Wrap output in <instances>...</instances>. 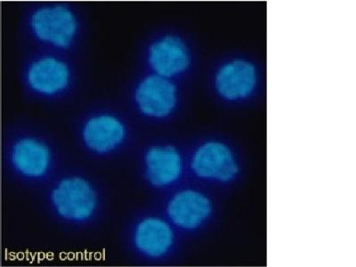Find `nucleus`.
Returning <instances> with one entry per match:
<instances>
[{
    "instance_id": "obj_1",
    "label": "nucleus",
    "mask_w": 356,
    "mask_h": 267,
    "mask_svg": "<svg viewBox=\"0 0 356 267\" xmlns=\"http://www.w3.org/2000/svg\"><path fill=\"white\" fill-rule=\"evenodd\" d=\"M36 193L44 217L67 233H93L110 218L109 184L92 168L72 160Z\"/></svg>"
},
{
    "instance_id": "obj_2",
    "label": "nucleus",
    "mask_w": 356,
    "mask_h": 267,
    "mask_svg": "<svg viewBox=\"0 0 356 267\" xmlns=\"http://www.w3.org/2000/svg\"><path fill=\"white\" fill-rule=\"evenodd\" d=\"M68 132L79 155L103 165L129 162L142 138L141 126L118 97L81 104L68 120Z\"/></svg>"
},
{
    "instance_id": "obj_3",
    "label": "nucleus",
    "mask_w": 356,
    "mask_h": 267,
    "mask_svg": "<svg viewBox=\"0 0 356 267\" xmlns=\"http://www.w3.org/2000/svg\"><path fill=\"white\" fill-rule=\"evenodd\" d=\"M2 161L13 183L38 193L72 159L58 134L33 118L19 117L6 127Z\"/></svg>"
},
{
    "instance_id": "obj_4",
    "label": "nucleus",
    "mask_w": 356,
    "mask_h": 267,
    "mask_svg": "<svg viewBox=\"0 0 356 267\" xmlns=\"http://www.w3.org/2000/svg\"><path fill=\"white\" fill-rule=\"evenodd\" d=\"M24 99L50 108L72 106L88 87L84 56L47 50H24L19 65Z\"/></svg>"
},
{
    "instance_id": "obj_5",
    "label": "nucleus",
    "mask_w": 356,
    "mask_h": 267,
    "mask_svg": "<svg viewBox=\"0 0 356 267\" xmlns=\"http://www.w3.org/2000/svg\"><path fill=\"white\" fill-rule=\"evenodd\" d=\"M19 35L24 50L83 56L89 22L83 6L66 0H33L22 6Z\"/></svg>"
},
{
    "instance_id": "obj_6",
    "label": "nucleus",
    "mask_w": 356,
    "mask_h": 267,
    "mask_svg": "<svg viewBox=\"0 0 356 267\" xmlns=\"http://www.w3.org/2000/svg\"><path fill=\"white\" fill-rule=\"evenodd\" d=\"M177 241L175 227L158 209L134 207L120 224V248L133 263L164 261L172 255Z\"/></svg>"
},
{
    "instance_id": "obj_7",
    "label": "nucleus",
    "mask_w": 356,
    "mask_h": 267,
    "mask_svg": "<svg viewBox=\"0 0 356 267\" xmlns=\"http://www.w3.org/2000/svg\"><path fill=\"white\" fill-rule=\"evenodd\" d=\"M196 50L186 31L173 25H160L140 39L135 67L178 82L192 69Z\"/></svg>"
},
{
    "instance_id": "obj_8",
    "label": "nucleus",
    "mask_w": 356,
    "mask_h": 267,
    "mask_svg": "<svg viewBox=\"0 0 356 267\" xmlns=\"http://www.w3.org/2000/svg\"><path fill=\"white\" fill-rule=\"evenodd\" d=\"M140 126L167 122L180 104L177 81L134 67L118 97Z\"/></svg>"
},
{
    "instance_id": "obj_9",
    "label": "nucleus",
    "mask_w": 356,
    "mask_h": 267,
    "mask_svg": "<svg viewBox=\"0 0 356 267\" xmlns=\"http://www.w3.org/2000/svg\"><path fill=\"white\" fill-rule=\"evenodd\" d=\"M133 177L145 188L170 190L182 177V152L172 143L141 138L130 157Z\"/></svg>"
},
{
    "instance_id": "obj_10",
    "label": "nucleus",
    "mask_w": 356,
    "mask_h": 267,
    "mask_svg": "<svg viewBox=\"0 0 356 267\" xmlns=\"http://www.w3.org/2000/svg\"><path fill=\"white\" fill-rule=\"evenodd\" d=\"M259 72L249 57H227L218 65L214 75V87L224 99L243 100L252 95L257 87Z\"/></svg>"
},
{
    "instance_id": "obj_11",
    "label": "nucleus",
    "mask_w": 356,
    "mask_h": 267,
    "mask_svg": "<svg viewBox=\"0 0 356 267\" xmlns=\"http://www.w3.org/2000/svg\"><path fill=\"white\" fill-rule=\"evenodd\" d=\"M159 211L175 228L193 230L209 217L211 205L202 193L193 190H179L164 199Z\"/></svg>"
},
{
    "instance_id": "obj_12",
    "label": "nucleus",
    "mask_w": 356,
    "mask_h": 267,
    "mask_svg": "<svg viewBox=\"0 0 356 267\" xmlns=\"http://www.w3.org/2000/svg\"><path fill=\"white\" fill-rule=\"evenodd\" d=\"M191 167L197 176L228 182L238 173L230 149L221 143H207L193 155Z\"/></svg>"
}]
</instances>
